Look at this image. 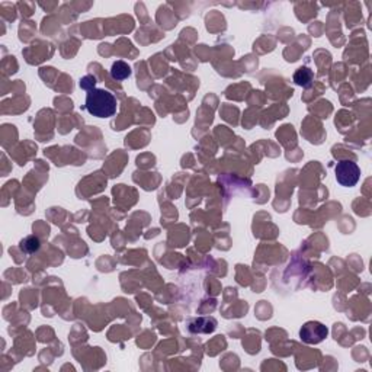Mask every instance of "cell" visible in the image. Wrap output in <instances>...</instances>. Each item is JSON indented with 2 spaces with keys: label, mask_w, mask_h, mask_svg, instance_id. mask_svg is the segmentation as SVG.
Listing matches in <instances>:
<instances>
[{
  "label": "cell",
  "mask_w": 372,
  "mask_h": 372,
  "mask_svg": "<svg viewBox=\"0 0 372 372\" xmlns=\"http://www.w3.org/2000/svg\"><path fill=\"white\" fill-rule=\"evenodd\" d=\"M86 109L90 115L111 118L116 114V98L108 90L92 89L86 96Z\"/></svg>",
  "instance_id": "obj_1"
},
{
  "label": "cell",
  "mask_w": 372,
  "mask_h": 372,
  "mask_svg": "<svg viewBox=\"0 0 372 372\" xmlns=\"http://www.w3.org/2000/svg\"><path fill=\"white\" fill-rule=\"evenodd\" d=\"M336 180L346 188L355 186L360 179V169L353 160H342L336 165Z\"/></svg>",
  "instance_id": "obj_2"
},
{
  "label": "cell",
  "mask_w": 372,
  "mask_h": 372,
  "mask_svg": "<svg viewBox=\"0 0 372 372\" xmlns=\"http://www.w3.org/2000/svg\"><path fill=\"white\" fill-rule=\"evenodd\" d=\"M327 334H329V329L319 321H307L300 330L301 340L307 345L320 343L327 337Z\"/></svg>",
  "instance_id": "obj_3"
},
{
  "label": "cell",
  "mask_w": 372,
  "mask_h": 372,
  "mask_svg": "<svg viewBox=\"0 0 372 372\" xmlns=\"http://www.w3.org/2000/svg\"><path fill=\"white\" fill-rule=\"evenodd\" d=\"M131 73H132L131 67L127 63H124V61H116L112 65V68H111V76L114 77L115 80H118V82L128 79L131 76Z\"/></svg>",
  "instance_id": "obj_4"
},
{
  "label": "cell",
  "mask_w": 372,
  "mask_h": 372,
  "mask_svg": "<svg viewBox=\"0 0 372 372\" xmlns=\"http://www.w3.org/2000/svg\"><path fill=\"white\" fill-rule=\"evenodd\" d=\"M313 71L307 68V67H300L294 75V82H295L298 86H303V88H308L311 86L313 83Z\"/></svg>",
  "instance_id": "obj_5"
},
{
  "label": "cell",
  "mask_w": 372,
  "mask_h": 372,
  "mask_svg": "<svg viewBox=\"0 0 372 372\" xmlns=\"http://www.w3.org/2000/svg\"><path fill=\"white\" fill-rule=\"evenodd\" d=\"M21 249L26 253H35L39 249V239L35 236H28L21 242Z\"/></svg>",
  "instance_id": "obj_6"
},
{
  "label": "cell",
  "mask_w": 372,
  "mask_h": 372,
  "mask_svg": "<svg viewBox=\"0 0 372 372\" xmlns=\"http://www.w3.org/2000/svg\"><path fill=\"white\" fill-rule=\"evenodd\" d=\"M95 83H96L95 77L86 76L80 80V88H82V89H86V90H92V89H95Z\"/></svg>",
  "instance_id": "obj_7"
}]
</instances>
